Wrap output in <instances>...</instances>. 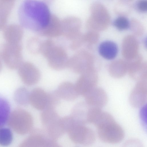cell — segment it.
<instances>
[{"mask_svg":"<svg viewBox=\"0 0 147 147\" xmlns=\"http://www.w3.org/2000/svg\"><path fill=\"white\" fill-rule=\"evenodd\" d=\"M18 13L19 19L22 26L38 32L47 25L51 15L45 3L34 0L22 1Z\"/></svg>","mask_w":147,"mask_h":147,"instance_id":"obj_1","label":"cell"},{"mask_svg":"<svg viewBox=\"0 0 147 147\" xmlns=\"http://www.w3.org/2000/svg\"><path fill=\"white\" fill-rule=\"evenodd\" d=\"M94 125L96 127L99 138L104 142L117 144L124 138L123 128L108 113L103 112Z\"/></svg>","mask_w":147,"mask_h":147,"instance_id":"obj_2","label":"cell"},{"mask_svg":"<svg viewBox=\"0 0 147 147\" xmlns=\"http://www.w3.org/2000/svg\"><path fill=\"white\" fill-rule=\"evenodd\" d=\"M7 123L15 132L24 135L31 131L33 124V119L27 111L18 108L11 111Z\"/></svg>","mask_w":147,"mask_h":147,"instance_id":"obj_3","label":"cell"},{"mask_svg":"<svg viewBox=\"0 0 147 147\" xmlns=\"http://www.w3.org/2000/svg\"><path fill=\"white\" fill-rule=\"evenodd\" d=\"M21 42L17 43L6 42L0 43V59L9 69H17L23 62Z\"/></svg>","mask_w":147,"mask_h":147,"instance_id":"obj_4","label":"cell"},{"mask_svg":"<svg viewBox=\"0 0 147 147\" xmlns=\"http://www.w3.org/2000/svg\"><path fill=\"white\" fill-rule=\"evenodd\" d=\"M90 11L91 15L86 23V27L89 31H100L107 28L110 16L104 5L99 3H94L91 5Z\"/></svg>","mask_w":147,"mask_h":147,"instance_id":"obj_5","label":"cell"},{"mask_svg":"<svg viewBox=\"0 0 147 147\" xmlns=\"http://www.w3.org/2000/svg\"><path fill=\"white\" fill-rule=\"evenodd\" d=\"M74 118V121L67 130L69 138L74 142L86 146L93 144L96 140V135L91 129L84 123Z\"/></svg>","mask_w":147,"mask_h":147,"instance_id":"obj_6","label":"cell"},{"mask_svg":"<svg viewBox=\"0 0 147 147\" xmlns=\"http://www.w3.org/2000/svg\"><path fill=\"white\" fill-rule=\"evenodd\" d=\"M41 114V122L45 128L48 136L56 138L63 133L61 118L55 110L54 107H48L42 110Z\"/></svg>","mask_w":147,"mask_h":147,"instance_id":"obj_7","label":"cell"},{"mask_svg":"<svg viewBox=\"0 0 147 147\" xmlns=\"http://www.w3.org/2000/svg\"><path fill=\"white\" fill-rule=\"evenodd\" d=\"M93 65L92 55L86 50H81L69 58L67 67L73 72L82 75L94 70Z\"/></svg>","mask_w":147,"mask_h":147,"instance_id":"obj_8","label":"cell"},{"mask_svg":"<svg viewBox=\"0 0 147 147\" xmlns=\"http://www.w3.org/2000/svg\"><path fill=\"white\" fill-rule=\"evenodd\" d=\"M47 60L49 66L57 70L67 67L69 58L66 50L61 46L54 43L43 56Z\"/></svg>","mask_w":147,"mask_h":147,"instance_id":"obj_9","label":"cell"},{"mask_svg":"<svg viewBox=\"0 0 147 147\" xmlns=\"http://www.w3.org/2000/svg\"><path fill=\"white\" fill-rule=\"evenodd\" d=\"M17 69L19 78L26 85H34L40 80V74L39 70L30 62L23 61Z\"/></svg>","mask_w":147,"mask_h":147,"instance_id":"obj_10","label":"cell"},{"mask_svg":"<svg viewBox=\"0 0 147 147\" xmlns=\"http://www.w3.org/2000/svg\"><path fill=\"white\" fill-rule=\"evenodd\" d=\"M61 24L62 35L71 41L82 34L80 31L81 21L77 17L69 16L66 17L61 20Z\"/></svg>","mask_w":147,"mask_h":147,"instance_id":"obj_11","label":"cell"},{"mask_svg":"<svg viewBox=\"0 0 147 147\" xmlns=\"http://www.w3.org/2000/svg\"><path fill=\"white\" fill-rule=\"evenodd\" d=\"M97 80V76L95 71L81 75L74 85L79 95L84 96L94 88Z\"/></svg>","mask_w":147,"mask_h":147,"instance_id":"obj_12","label":"cell"},{"mask_svg":"<svg viewBox=\"0 0 147 147\" xmlns=\"http://www.w3.org/2000/svg\"><path fill=\"white\" fill-rule=\"evenodd\" d=\"M138 42L134 36L129 35L124 38L122 42V53L127 61L133 59L138 55Z\"/></svg>","mask_w":147,"mask_h":147,"instance_id":"obj_13","label":"cell"},{"mask_svg":"<svg viewBox=\"0 0 147 147\" xmlns=\"http://www.w3.org/2000/svg\"><path fill=\"white\" fill-rule=\"evenodd\" d=\"M3 36L6 42L13 43L21 42L24 34L23 26L16 23L6 25L3 29Z\"/></svg>","mask_w":147,"mask_h":147,"instance_id":"obj_14","label":"cell"},{"mask_svg":"<svg viewBox=\"0 0 147 147\" xmlns=\"http://www.w3.org/2000/svg\"><path fill=\"white\" fill-rule=\"evenodd\" d=\"M38 33L42 36L50 38L62 35L61 20L56 15L51 14L47 25Z\"/></svg>","mask_w":147,"mask_h":147,"instance_id":"obj_15","label":"cell"},{"mask_svg":"<svg viewBox=\"0 0 147 147\" xmlns=\"http://www.w3.org/2000/svg\"><path fill=\"white\" fill-rule=\"evenodd\" d=\"M47 101L48 94L42 88H34L30 92V103L35 109L43 110L46 107Z\"/></svg>","mask_w":147,"mask_h":147,"instance_id":"obj_16","label":"cell"},{"mask_svg":"<svg viewBox=\"0 0 147 147\" xmlns=\"http://www.w3.org/2000/svg\"><path fill=\"white\" fill-rule=\"evenodd\" d=\"M60 98L67 101H72L78 96L75 85L68 82H64L59 86L56 90Z\"/></svg>","mask_w":147,"mask_h":147,"instance_id":"obj_17","label":"cell"},{"mask_svg":"<svg viewBox=\"0 0 147 147\" xmlns=\"http://www.w3.org/2000/svg\"><path fill=\"white\" fill-rule=\"evenodd\" d=\"M99 54L104 58L111 60L115 58L118 52L117 45L110 40L104 41L101 42L98 47Z\"/></svg>","mask_w":147,"mask_h":147,"instance_id":"obj_18","label":"cell"},{"mask_svg":"<svg viewBox=\"0 0 147 147\" xmlns=\"http://www.w3.org/2000/svg\"><path fill=\"white\" fill-rule=\"evenodd\" d=\"M47 138L41 132L35 131L27 138L18 147H43Z\"/></svg>","mask_w":147,"mask_h":147,"instance_id":"obj_19","label":"cell"},{"mask_svg":"<svg viewBox=\"0 0 147 147\" xmlns=\"http://www.w3.org/2000/svg\"><path fill=\"white\" fill-rule=\"evenodd\" d=\"M86 102L89 105L96 106L103 105L106 102V96L104 92L100 89L94 88L84 96Z\"/></svg>","mask_w":147,"mask_h":147,"instance_id":"obj_20","label":"cell"},{"mask_svg":"<svg viewBox=\"0 0 147 147\" xmlns=\"http://www.w3.org/2000/svg\"><path fill=\"white\" fill-rule=\"evenodd\" d=\"M30 93L26 88L19 87L14 92V100L17 104L19 106H26L30 103Z\"/></svg>","mask_w":147,"mask_h":147,"instance_id":"obj_21","label":"cell"},{"mask_svg":"<svg viewBox=\"0 0 147 147\" xmlns=\"http://www.w3.org/2000/svg\"><path fill=\"white\" fill-rule=\"evenodd\" d=\"M11 112L9 102L4 96L0 94V128L7 123Z\"/></svg>","mask_w":147,"mask_h":147,"instance_id":"obj_22","label":"cell"},{"mask_svg":"<svg viewBox=\"0 0 147 147\" xmlns=\"http://www.w3.org/2000/svg\"><path fill=\"white\" fill-rule=\"evenodd\" d=\"M127 69L126 61L119 60L113 62L110 65L109 71L114 77L120 78L124 75Z\"/></svg>","mask_w":147,"mask_h":147,"instance_id":"obj_23","label":"cell"},{"mask_svg":"<svg viewBox=\"0 0 147 147\" xmlns=\"http://www.w3.org/2000/svg\"><path fill=\"white\" fill-rule=\"evenodd\" d=\"M144 83H139L132 93L131 100H139V105L143 104L146 98V86Z\"/></svg>","mask_w":147,"mask_h":147,"instance_id":"obj_24","label":"cell"},{"mask_svg":"<svg viewBox=\"0 0 147 147\" xmlns=\"http://www.w3.org/2000/svg\"><path fill=\"white\" fill-rule=\"evenodd\" d=\"M13 139V134L9 128H0V145L3 146L10 145Z\"/></svg>","mask_w":147,"mask_h":147,"instance_id":"obj_25","label":"cell"},{"mask_svg":"<svg viewBox=\"0 0 147 147\" xmlns=\"http://www.w3.org/2000/svg\"><path fill=\"white\" fill-rule=\"evenodd\" d=\"M42 41L37 37H31L27 41V48L29 52L32 53L36 54L40 53Z\"/></svg>","mask_w":147,"mask_h":147,"instance_id":"obj_26","label":"cell"},{"mask_svg":"<svg viewBox=\"0 0 147 147\" xmlns=\"http://www.w3.org/2000/svg\"><path fill=\"white\" fill-rule=\"evenodd\" d=\"M15 3L14 0H0V14L8 18Z\"/></svg>","mask_w":147,"mask_h":147,"instance_id":"obj_27","label":"cell"},{"mask_svg":"<svg viewBox=\"0 0 147 147\" xmlns=\"http://www.w3.org/2000/svg\"><path fill=\"white\" fill-rule=\"evenodd\" d=\"M113 25L118 30H123L127 29L129 27L130 22L127 18L121 16L115 20Z\"/></svg>","mask_w":147,"mask_h":147,"instance_id":"obj_28","label":"cell"},{"mask_svg":"<svg viewBox=\"0 0 147 147\" xmlns=\"http://www.w3.org/2000/svg\"><path fill=\"white\" fill-rule=\"evenodd\" d=\"M97 32L89 31L83 34L84 43L86 42L89 44L96 43L98 40L99 36Z\"/></svg>","mask_w":147,"mask_h":147,"instance_id":"obj_29","label":"cell"},{"mask_svg":"<svg viewBox=\"0 0 147 147\" xmlns=\"http://www.w3.org/2000/svg\"><path fill=\"white\" fill-rule=\"evenodd\" d=\"M130 26L133 32L137 35H142L143 32V28L140 23L138 20L133 19L130 23Z\"/></svg>","mask_w":147,"mask_h":147,"instance_id":"obj_30","label":"cell"},{"mask_svg":"<svg viewBox=\"0 0 147 147\" xmlns=\"http://www.w3.org/2000/svg\"><path fill=\"white\" fill-rule=\"evenodd\" d=\"M122 147H143L142 142L138 139L132 138L126 141Z\"/></svg>","mask_w":147,"mask_h":147,"instance_id":"obj_31","label":"cell"},{"mask_svg":"<svg viewBox=\"0 0 147 147\" xmlns=\"http://www.w3.org/2000/svg\"><path fill=\"white\" fill-rule=\"evenodd\" d=\"M136 7L139 11L142 12H145L147 10V1L141 0L139 1L136 3Z\"/></svg>","mask_w":147,"mask_h":147,"instance_id":"obj_32","label":"cell"},{"mask_svg":"<svg viewBox=\"0 0 147 147\" xmlns=\"http://www.w3.org/2000/svg\"><path fill=\"white\" fill-rule=\"evenodd\" d=\"M43 147H62L56 141L49 138H48Z\"/></svg>","mask_w":147,"mask_h":147,"instance_id":"obj_33","label":"cell"},{"mask_svg":"<svg viewBox=\"0 0 147 147\" xmlns=\"http://www.w3.org/2000/svg\"><path fill=\"white\" fill-rule=\"evenodd\" d=\"M146 106H144L142 109L140 113V116L142 124L145 126L146 125Z\"/></svg>","mask_w":147,"mask_h":147,"instance_id":"obj_34","label":"cell"},{"mask_svg":"<svg viewBox=\"0 0 147 147\" xmlns=\"http://www.w3.org/2000/svg\"><path fill=\"white\" fill-rule=\"evenodd\" d=\"M7 18L0 14V30L6 26Z\"/></svg>","mask_w":147,"mask_h":147,"instance_id":"obj_35","label":"cell"},{"mask_svg":"<svg viewBox=\"0 0 147 147\" xmlns=\"http://www.w3.org/2000/svg\"><path fill=\"white\" fill-rule=\"evenodd\" d=\"M2 68V64L1 59H0V72H1Z\"/></svg>","mask_w":147,"mask_h":147,"instance_id":"obj_36","label":"cell"}]
</instances>
